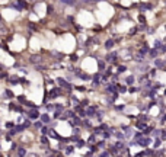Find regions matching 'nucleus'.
Instances as JSON below:
<instances>
[{
	"label": "nucleus",
	"mask_w": 166,
	"mask_h": 157,
	"mask_svg": "<svg viewBox=\"0 0 166 157\" xmlns=\"http://www.w3.org/2000/svg\"><path fill=\"white\" fill-rule=\"evenodd\" d=\"M63 3H66V5H74L76 3V0H60Z\"/></svg>",
	"instance_id": "obj_1"
},
{
	"label": "nucleus",
	"mask_w": 166,
	"mask_h": 157,
	"mask_svg": "<svg viewBox=\"0 0 166 157\" xmlns=\"http://www.w3.org/2000/svg\"><path fill=\"white\" fill-rule=\"evenodd\" d=\"M29 117H31V118H37V117H38V112H37V111H32Z\"/></svg>",
	"instance_id": "obj_2"
},
{
	"label": "nucleus",
	"mask_w": 166,
	"mask_h": 157,
	"mask_svg": "<svg viewBox=\"0 0 166 157\" xmlns=\"http://www.w3.org/2000/svg\"><path fill=\"white\" fill-rule=\"evenodd\" d=\"M42 121H44V122H48V121H50V118H48V117H42Z\"/></svg>",
	"instance_id": "obj_3"
}]
</instances>
